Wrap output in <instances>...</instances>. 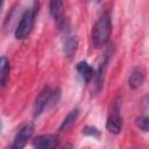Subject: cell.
<instances>
[{"label": "cell", "mask_w": 149, "mask_h": 149, "mask_svg": "<svg viewBox=\"0 0 149 149\" xmlns=\"http://www.w3.org/2000/svg\"><path fill=\"white\" fill-rule=\"evenodd\" d=\"M50 15L56 22H61L64 14V3L63 0H50L49 2Z\"/></svg>", "instance_id": "cell-9"}, {"label": "cell", "mask_w": 149, "mask_h": 149, "mask_svg": "<svg viewBox=\"0 0 149 149\" xmlns=\"http://www.w3.org/2000/svg\"><path fill=\"white\" fill-rule=\"evenodd\" d=\"M78 115H79V111H78L77 108H76V109L70 111V112H69V114H68V115L64 118V120L62 121L61 127H59V130H61V132H63V130L69 129V128L74 123V121L77 120Z\"/></svg>", "instance_id": "cell-12"}, {"label": "cell", "mask_w": 149, "mask_h": 149, "mask_svg": "<svg viewBox=\"0 0 149 149\" xmlns=\"http://www.w3.org/2000/svg\"><path fill=\"white\" fill-rule=\"evenodd\" d=\"M112 34V20L111 15L106 12L99 16L92 29V43L95 48L104 47L111 37Z\"/></svg>", "instance_id": "cell-1"}, {"label": "cell", "mask_w": 149, "mask_h": 149, "mask_svg": "<svg viewBox=\"0 0 149 149\" xmlns=\"http://www.w3.org/2000/svg\"><path fill=\"white\" fill-rule=\"evenodd\" d=\"M33 133H34V125L31 122L26 123L24 126H22L20 128V130L15 135L13 144L10 147L13 149H21V148H23L26 146V143L28 142V140H30V137L33 136Z\"/></svg>", "instance_id": "cell-5"}, {"label": "cell", "mask_w": 149, "mask_h": 149, "mask_svg": "<svg viewBox=\"0 0 149 149\" xmlns=\"http://www.w3.org/2000/svg\"><path fill=\"white\" fill-rule=\"evenodd\" d=\"M136 125L137 127L143 130V132H149V115H144L141 116L136 120Z\"/></svg>", "instance_id": "cell-13"}, {"label": "cell", "mask_w": 149, "mask_h": 149, "mask_svg": "<svg viewBox=\"0 0 149 149\" xmlns=\"http://www.w3.org/2000/svg\"><path fill=\"white\" fill-rule=\"evenodd\" d=\"M59 99V90H52L49 86H45L36 97L34 107H33V115L34 118H37L41 115V113L49 106L57 104Z\"/></svg>", "instance_id": "cell-2"}, {"label": "cell", "mask_w": 149, "mask_h": 149, "mask_svg": "<svg viewBox=\"0 0 149 149\" xmlns=\"http://www.w3.org/2000/svg\"><path fill=\"white\" fill-rule=\"evenodd\" d=\"M9 61L2 56L1 57V61H0V84L1 86L3 87L7 83V79H8V76H9Z\"/></svg>", "instance_id": "cell-11"}, {"label": "cell", "mask_w": 149, "mask_h": 149, "mask_svg": "<svg viewBox=\"0 0 149 149\" xmlns=\"http://www.w3.org/2000/svg\"><path fill=\"white\" fill-rule=\"evenodd\" d=\"M77 45H78L77 37L74 35H72V34H68L66 37L64 38V42H63V52H64V56L66 58L71 59L73 57V55L76 54Z\"/></svg>", "instance_id": "cell-8"}, {"label": "cell", "mask_w": 149, "mask_h": 149, "mask_svg": "<svg viewBox=\"0 0 149 149\" xmlns=\"http://www.w3.org/2000/svg\"><path fill=\"white\" fill-rule=\"evenodd\" d=\"M33 146L38 149H49V148H55L57 146V137L51 134H44L40 135L34 139Z\"/></svg>", "instance_id": "cell-6"}, {"label": "cell", "mask_w": 149, "mask_h": 149, "mask_svg": "<svg viewBox=\"0 0 149 149\" xmlns=\"http://www.w3.org/2000/svg\"><path fill=\"white\" fill-rule=\"evenodd\" d=\"M144 78H146V72L142 68L137 66V68H134L130 73H129V78H128V85L130 88L133 90H136L139 88L143 81H144Z\"/></svg>", "instance_id": "cell-7"}, {"label": "cell", "mask_w": 149, "mask_h": 149, "mask_svg": "<svg viewBox=\"0 0 149 149\" xmlns=\"http://www.w3.org/2000/svg\"><path fill=\"white\" fill-rule=\"evenodd\" d=\"M77 71L80 74V77L83 78V80L86 83L91 81V79L94 77V71L87 62H79L77 64Z\"/></svg>", "instance_id": "cell-10"}, {"label": "cell", "mask_w": 149, "mask_h": 149, "mask_svg": "<svg viewBox=\"0 0 149 149\" xmlns=\"http://www.w3.org/2000/svg\"><path fill=\"white\" fill-rule=\"evenodd\" d=\"M37 12H38V1L36 0L33 7L30 9H27L21 16V20L15 29V37L17 40H23L31 33Z\"/></svg>", "instance_id": "cell-3"}, {"label": "cell", "mask_w": 149, "mask_h": 149, "mask_svg": "<svg viewBox=\"0 0 149 149\" xmlns=\"http://www.w3.org/2000/svg\"><path fill=\"white\" fill-rule=\"evenodd\" d=\"M107 130L112 134H119L122 129V118L120 114V101L119 99L115 101L112 112L107 119V123H106Z\"/></svg>", "instance_id": "cell-4"}]
</instances>
